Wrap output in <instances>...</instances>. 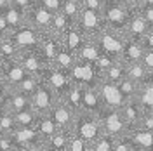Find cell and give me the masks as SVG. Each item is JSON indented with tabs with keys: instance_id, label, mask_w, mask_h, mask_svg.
Returning a JSON list of instances; mask_svg holds the SVG:
<instances>
[{
	"instance_id": "f546056e",
	"label": "cell",
	"mask_w": 153,
	"mask_h": 151,
	"mask_svg": "<svg viewBox=\"0 0 153 151\" xmlns=\"http://www.w3.org/2000/svg\"><path fill=\"white\" fill-rule=\"evenodd\" d=\"M19 52H21V49L12 42V38L10 37H4L0 38V54L5 57L7 61H18V56Z\"/></svg>"
},
{
	"instance_id": "4dcf8cb0",
	"label": "cell",
	"mask_w": 153,
	"mask_h": 151,
	"mask_svg": "<svg viewBox=\"0 0 153 151\" xmlns=\"http://www.w3.org/2000/svg\"><path fill=\"white\" fill-rule=\"evenodd\" d=\"M12 115H14V120L18 123V127H35V123L38 120V115L35 113L33 108H26V110L16 111Z\"/></svg>"
},
{
	"instance_id": "9c48e42d",
	"label": "cell",
	"mask_w": 153,
	"mask_h": 151,
	"mask_svg": "<svg viewBox=\"0 0 153 151\" xmlns=\"http://www.w3.org/2000/svg\"><path fill=\"white\" fill-rule=\"evenodd\" d=\"M26 16V23L30 26L37 28L38 31L45 33L52 30V18H54V12H51L49 9H45L40 2H33V5H30V9L25 12Z\"/></svg>"
},
{
	"instance_id": "816d5d0a",
	"label": "cell",
	"mask_w": 153,
	"mask_h": 151,
	"mask_svg": "<svg viewBox=\"0 0 153 151\" xmlns=\"http://www.w3.org/2000/svg\"><path fill=\"white\" fill-rule=\"evenodd\" d=\"M7 95L9 94H0V115L7 111Z\"/></svg>"
},
{
	"instance_id": "83f0119b",
	"label": "cell",
	"mask_w": 153,
	"mask_h": 151,
	"mask_svg": "<svg viewBox=\"0 0 153 151\" xmlns=\"http://www.w3.org/2000/svg\"><path fill=\"white\" fill-rule=\"evenodd\" d=\"M70 134H71V130L59 129V130H57V132L47 141L49 150H54V151H68V139H70Z\"/></svg>"
},
{
	"instance_id": "e575fe53",
	"label": "cell",
	"mask_w": 153,
	"mask_h": 151,
	"mask_svg": "<svg viewBox=\"0 0 153 151\" xmlns=\"http://www.w3.org/2000/svg\"><path fill=\"white\" fill-rule=\"evenodd\" d=\"M80 9H82V2H80V0H63V9H61V12H63L73 24L76 23V18H78V14H80Z\"/></svg>"
},
{
	"instance_id": "c3c4849f",
	"label": "cell",
	"mask_w": 153,
	"mask_h": 151,
	"mask_svg": "<svg viewBox=\"0 0 153 151\" xmlns=\"http://www.w3.org/2000/svg\"><path fill=\"white\" fill-rule=\"evenodd\" d=\"M143 64L148 68V71L153 75V50H144V56H143Z\"/></svg>"
},
{
	"instance_id": "9a60e30c",
	"label": "cell",
	"mask_w": 153,
	"mask_h": 151,
	"mask_svg": "<svg viewBox=\"0 0 153 151\" xmlns=\"http://www.w3.org/2000/svg\"><path fill=\"white\" fill-rule=\"evenodd\" d=\"M150 28H152V26H150V23L144 19L143 14L137 9H132L131 16H129V21H127V26H125V37L134 38V40H141Z\"/></svg>"
},
{
	"instance_id": "2e32d148",
	"label": "cell",
	"mask_w": 153,
	"mask_h": 151,
	"mask_svg": "<svg viewBox=\"0 0 153 151\" xmlns=\"http://www.w3.org/2000/svg\"><path fill=\"white\" fill-rule=\"evenodd\" d=\"M144 56V47L139 40H134V38L125 37V44L122 49V56L120 61L124 64H131V63H139Z\"/></svg>"
},
{
	"instance_id": "d6986e66",
	"label": "cell",
	"mask_w": 153,
	"mask_h": 151,
	"mask_svg": "<svg viewBox=\"0 0 153 151\" xmlns=\"http://www.w3.org/2000/svg\"><path fill=\"white\" fill-rule=\"evenodd\" d=\"M127 135L136 144L137 151L153 150V130H148L143 127H132V129H129Z\"/></svg>"
},
{
	"instance_id": "d4e9b609",
	"label": "cell",
	"mask_w": 153,
	"mask_h": 151,
	"mask_svg": "<svg viewBox=\"0 0 153 151\" xmlns=\"http://www.w3.org/2000/svg\"><path fill=\"white\" fill-rule=\"evenodd\" d=\"M26 108H31L30 95H25L21 92H16V90H10L9 95H7V111L16 113V111L26 110Z\"/></svg>"
},
{
	"instance_id": "db71d44e",
	"label": "cell",
	"mask_w": 153,
	"mask_h": 151,
	"mask_svg": "<svg viewBox=\"0 0 153 151\" xmlns=\"http://www.w3.org/2000/svg\"><path fill=\"white\" fill-rule=\"evenodd\" d=\"M9 64H10V61H7L5 57L0 54V73H4V71H5V68L9 66Z\"/></svg>"
},
{
	"instance_id": "cb8c5ba5",
	"label": "cell",
	"mask_w": 153,
	"mask_h": 151,
	"mask_svg": "<svg viewBox=\"0 0 153 151\" xmlns=\"http://www.w3.org/2000/svg\"><path fill=\"white\" fill-rule=\"evenodd\" d=\"M136 97L141 103L144 111H153V75L150 80H146L144 84L139 85Z\"/></svg>"
},
{
	"instance_id": "f5cc1de1",
	"label": "cell",
	"mask_w": 153,
	"mask_h": 151,
	"mask_svg": "<svg viewBox=\"0 0 153 151\" xmlns=\"http://www.w3.org/2000/svg\"><path fill=\"white\" fill-rule=\"evenodd\" d=\"M124 2L129 5V7H131V9H139V7L143 5L144 0H124Z\"/></svg>"
},
{
	"instance_id": "7dc6e473",
	"label": "cell",
	"mask_w": 153,
	"mask_h": 151,
	"mask_svg": "<svg viewBox=\"0 0 153 151\" xmlns=\"http://www.w3.org/2000/svg\"><path fill=\"white\" fill-rule=\"evenodd\" d=\"M9 35H10V28H9V24H7V21H5L4 12L0 10V38L9 37Z\"/></svg>"
},
{
	"instance_id": "5bb4252c",
	"label": "cell",
	"mask_w": 153,
	"mask_h": 151,
	"mask_svg": "<svg viewBox=\"0 0 153 151\" xmlns=\"http://www.w3.org/2000/svg\"><path fill=\"white\" fill-rule=\"evenodd\" d=\"M18 63L21 66L25 68L26 71H28L30 75H40L42 73V70L45 68V61H44V57L40 56V52H38V49H28V50H21L18 56Z\"/></svg>"
},
{
	"instance_id": "8992f818",
	"label": "cell",
	"mask_w": 153,
	"mask_h": 151,
	"mask_svg": "<svg viewBox=\"0 0 153 151\" xmlns=\"http://www.w3.org/2000/svg\"><path fill=\"white\" fill-rule=\"evenodd\" d=\"M75 24L84 31V35H85L87 38H96L106 28L101 10L89 9V7H84V5H82V9H80V14H78V18H76Z\"/></svg>"
},
{
	"instance_id": "ab89813d",
	"label": "cell",
	"mask_w": 153,
	"mask_h": 151,
	"mask_svg": "<svg viewBox=\"0 0 153 151\" xmlns=\"http://www.w3.org/2000/svg\"><path fill=\"white\" fill-rule=\"evenodd\" d=\"M68 151H89V142L84 141L80 135H76L73 130L68 139Z\"/></svg>"
},
{
	"instance_id": "11a10c76",
	"label": "cell",
	"mask_w": 153,
	"mask_h": 151,
	"mask_svg": "<svg viewBox=\"0 0 153 151\" xmlns=\"http://www.w3.org/2000/svg\"><path fill=\"white\" fill-rule=\"evenodd\" d=\"M10 90L7 89V85H5V82H4V76H2V73H0V94H9Z\"/></svg>"
},
{
	"instance_id": "1f68e13d",
	"label": "cell",
	"mask_w": 153,
	"mask_h": 151,
	"mask_svg": "<svg viewBox=\"0 0 153 151\" xmlns=\"http://www.w3.org/2000/svg\"><path fill=\"white\" fill-rule=\"evenodd\" d=\"M113 146H115V137L113 135L101 132L94 141L91 142L89 151H113Z\"/></svg>"
},
{
	"instance_id": "30bf717a",
	"label": "cell",
	"mask_w": 153,
	"mask_h": 151,
	"mask_svg": "<svg viewBox=\"0 0 153 151\" xmlns=\"http://www.w3.org/2000/svg\"><path fill=\"white\" fill-rule=\"evenodd\" d=\"M10 38L12 42L18 45L21 50H28V49H38L40 42H42V31H38L37 28L30 26L28 23L23 24L21 28L10 31Z\"/></svg>"
},
{
	"instance_id": "7a4b0ae2",
	"label": "cell",
	"mask_w": 153,
	"mask_h": 151,
	"mask_svg": "<svg viewBox=\"0 0 153 151\" xmlns=\"http://www.w3.org/2000/svg\"><path fill=\"white\" fill-rule=\"evenodd\" d=\"M97 118H99V123H101V130L105 134H110L113 137H120V135H125L129 132V125L125 122L120 108L103 106L97 111Z\"/></svg>"
},
{
	"instance_id": "277c9868",
	"label": "cell",
	"mask_w": 153,
	"mask_h": 151,
	"mask_svg": "<svg viewBox=\"0 0 153 151\" xmlns=\"http://www.w3.org/2000/svg\"><path fill=\"white\" fill-rule=\"evenodd\" d=\"M71 130H73L76 135H80L84 141L89 142V146H91V142L94 141L99 134L103 132L97 115L91 113V111H85V110H82V111L76 113Z\"/></svg>"
},
{
	"instance_id": "44dd1931",
	"label": "cell",
	"mask_w": 153,
	"mask_h": 151,
	"mask_svg": "<svg viewBox=\"0 0 153 151\" xmlns=\"http://www.w3.org/2000/svg\"><path fill=\"white\" fill-rule=\"evenodd\" d=\"M101 108H103V103L97 92V87H82V110L97 115Z\"/></svg>"
},
{
	"instance_id": "681fc988",
	"label": "cell",
	"mask_w": 153,
	"mask_h": 151,
	"mask_svg": "<svg viewBox=\"0 0 153 151\" xmlns=\"http://www.w3.org/2000/svg\"><path fill=\"white\" fill-rule=\"evenodd\" d=\"M33 2H35V0H10L12 5H16L18 9L25 10V12L30 9V5H33Z\"/></svg>"
},
{
	"instance_id": "f907efd6",
	"label": "cell",
	"mask_w": 153,
	"mask_h": 151,
	"mask_svg": "<svg viewBox=\"0 0 153 151\" xmlns=\"http://www.w3.org/2000/svg\"><path fill=\"white\" fill-rule=\"evenodd\" d=\"M82 5L89 7V9H94V10H101L103 9V0H84Z\"/></svg>"
},
{
	"instance_id": "ffe728a7",
	"label": "cell",
	"mask_w": 153,
	"mask_h": 151,
	"mask_svg": "<svg viewBox=\"0 0 153 151\" xmlns=\"http://www.w3.org/2000/svg\"><path fill=\"white\" fill-rule=\"evenodd\" d=\"M30 73L25 70V68L19 64L18 61H12L9 66L5 68V71L2 73V76H4V82H5V85H7V89L9 90H12V89H16L26 76H28Z\"/></svg>"
},
{
	"instance_id": "680465c9",
	"label": "cell",
	"mask_w": 153,
	"mask_h": 151,
	"mask_svg": "<svg viewBox=\"0 0 153 151\" xmlns=\"http://www.w3.org/2000/svg\"><path fill=\"white\" fill-rule=\"evenodd\" d=\"M80 2H84V0H80Z\"/></svg>"
},
{
	"instance_id": "74e56055",
	"label": "cell",
	"mask_w": 153,
	"mask_h": 151,
	"mask_svg": "<svg viewBox=\"0 0 153 151\" xmlns=\"http://www.w3.org/2000/svg\"><path fill=\"white\" fill-rule=\"evenodd\" d=\"M118 89H120V92H122V95H124L125 99H131V97H136L137 95V89H139V85L136 84L134 80H131V78H122L120 82H118Z\"/></svg>"
},
{
	"instance_id": "d590c367",
	"label": "cell",
	"mask_w": 153,
	"mask_h": 151,
	"mask_svg": "<svg viewBox=\"0 0 153 151\" xmlns=\"http://www.w3.org/2000/svg\"><path fill=\"white\" fill-rule=\"evenodd\" d=\"M125 64L118 59V61H115L111 66L106 70V73H105V78L106 80H110V82H115V84H118L122 78H125Z\"/></svg>"
},
{
	"instance_id": "4fadbf2b",
	"label": "cell",
	"mask_w": 153,
	"mask_h": 151,
	"mask_svg": "<svg viewBox=\"0 0 153 151\" xmlns=\"http://www.w3.org/2000/svg\"><path fill=\"white\" fill-rule=\"evenodd\" d=\"M61 47H63V38L61 37H57L56 33H52V31L42 33V42H40L38 52H40V56L44 57V61L47 64H51L56 59L57 52L61 50Z\"/></svg>"
},
{
	"instance_id": "9f6ffc18",
	"label": "cell",
	"mask_w": 153,
	"mask_h": 151,
	"mask_svg": "<svg viewBox=\"0 0 153 151\" xmlns=\"http://www.w3.org/2000/svg\"><path fill=\"white\" fill-rule=\"evenodd\" d=\"M10 4V0H0V10H4Z\"/></svg>"
},
{
	"instance_id": "5b68a950",
	"label": "cell",
	"mask_w": 153,
	"mask_h": 151,
	"mask_svg": "<svg viewBox=\"0 0 153 151\" xmlns=\"http://www.w3.org/2000/svg\"><path fill=\"white\" fill-rule=\"evenodd\" d=\"M70 76H71L73 84L82 85V87H97L99 82L103 80V76L97 71L94 63L84 61L80 57H76L73 68L70 70Z\"/></svg>"
},
{
	"instance_id": "bcb514c9",
	"label": "cell",
	"mask_w": 153,
	"mask_h": 151,
	"mask_svg": "<svg viewBox=\"0 0 153 151\" xmlns=\"http://www.w3.org/2000/svg\"><path fill=\"white\" fill-rule=\"evenodd\" d=\"M137 10H139L144 16V19L150 23V26H153V5H141Z\"/></svg>"
},
{
	"instance_id": "b9f144b4",
	"label": "cell",
	"mask_w": 153,
	"mask_h": 151,
	"mask_svg": "<svg viewBox=\"0 0 153 151\" xmlns=\"http://www.w3.org/2000/svg\"><path fill=\"white\" fill-rule=\"evenodd\" d=\"M115 61H118V59H115V57H111V56H108V54H105V52H101L99 54V57H97V61H96L94 64H96V68H97V71L101 73V76L105 78V73H106V70L113 64Z\"/></svg>"
},
{
	"instance_id": "60d3db41",
	"label": "cell",
	"mask_w": 153,
	"mask_h": 151,
	"mask_svg": "<svg viewBox=\"0 0 153 151\" xmlns=\"http://www.w3.org/2000/svg\"><path fill=\"white\" fill-rule=\"evenodd\" d=\"M113 151H137V148L131 141V137L125 134V135H120V137H115Z\"/></svg>"
},
{
	"instance_id": "3957f363",
	"label": "cell",
	"mask_w": 153,
	"mask_h": 151,
	"mask_svg": "<svg viewBox=\"0 0 153 151\" xmlns=\"http://www.w3.org/2000/svg\"><path fill=\"white\" fill-rule=\"evenodd\" d=\"M40 78H44L49 85H51V89L56 92L57 99H65L68 94V90L71 89V85H73V80H71V76L68 71L65 70H61V68H57L56 64H45V68L42 70V73H40Z\"/></svg>"
},
{
	"instance_id": "ee69618b",
	"label": "cell",
	"mask_w": 153,
	"mask_h": 151,
	"mask_svg": "<svg viewBox=\"0 0 153 151\" xmlns=\"http://www.w3.org/2000/svg\"><path fill=\"white\" fill-rule=\"evenodd\" d=\"M136 127H143V129H148V130H153V111H144L139 123Z\"/></svg>"
},
{
	"instance_id": "484cf974",
	"label": "cell",
	"mask_w": 153,
	"mask_h": 151,
	"mask_svg": "<svg viewBox=\"0 0 153 151\" xmlns=\"http://www.w3.org/2000/svg\"><path fill=\"white\" fill-rule=\"evenodd\" d=\"M35 129H37L38 132H40V135L45 137L47 141L59 130V127L56 125V122L52 120L51 115H38V120H37V123H35Z\"/></svg>"
},
{
	"instance_id": "7c38bea8",
	"label": "cell",
	"mask_w": 153,
	"mask_h": 151,
	"mask_svg": "<svg viewBox=\"0 0 153 151\" xmlns=\"http://www.w3.org/2000/svg\"><path fill=\"white\" fill-rule=\"evenodd\" d=\"M49 115L52 116V120L56 122V125L59 129H65V130H71L73 129V122H75L76 111H73L68 106V103L65 99H57Z\"/></svg>"
},
{
	"instance_id": "ba28073f",
	"label": "cell",
	"mask_w": 153,
	"mask_h": 151,
	"mask_svg": "<svg viewBox=\"0 0 153 151\" xmlns=\"http://www.w3.org/2000/svg\"><path fill=\"white\" fill-rule=\"evenodd\" d=\"M96 42L101 49V52H105V54L115 57V59H120L122 49H124L125 44V35L120 33V31H115L111 28H105L96 37Z\"/></svg>"
},
{
	"instance_id": "8d00e7d4",
	"label": "cell",
	"mask_w": 153,
	"mask_h": 151,
	"mask_svg": "<svg viewBox=\"0 0 153 151\" xmlns=\"http://www.w3.org/2000/svg\"><path fill=\"white\" fill-rule=\"evenodd\" d=\"M37 85H38V76L37 75H28L21 84L18 85V87H16V89H12V90L21 92V94L30 95V97H31V94L37 90Z\"/></svg>"
},
{
	"instance_id": "6da1fadb",
	"label": "cell",
	"mask_w": 153,
	"mask_h": 151,
	"mask_svg": "<svg viewBox=\"0 0 153 151\" xmlns=\"http://www.w3.org/2000/svg\"><path fill=\"white\" fill-rule=\"evenodd\" d=\"M131 12H132V9L124 0H103L101 14H103L106 28H111L125 35V26H127Z\"/></svg>"
},
{
	"instance_id": "7402d4cb",
	"label": "cell",
	"mask_w": 153,
	"mask_h": 151,
	"mask_svg": "<svg viewBox=\"0 0 153 151\" xmlns=\"http://www.w3.org/2000/svg\"><path fill=\"white\" fill-rule=\"evenodd\" d=\"M125 75H127V78L134 80L137 85L144 84L146 80H150V78H152V73H150V71H148V68L143 64V61L125 64Z\"/></svg>"
},
{
	"instance_id": "7bdbcfd3",
	"label": "cell",
	"mask_w": 153,
	"mask_h": 151,
	"mask_svg": "<svg viewBox=\"0 0 153 151\" xmlns=\"http://www.w3.org/2000/svg\"><path fill=\"white\" fill-rule=\"evenodd\" d=\"M37 2H40L45 9H49L51 12H54V14L63 9V0H37Z\"/></svg>"
},
{
	"instance_id": "6f0895ef",
	"label": "cell",
	"mask_w": 153,
	"mask_h": 151,
	"mask_svg": "<svg viewBox=\"0 0 153 151\" xmlns=\"http://www.w3.org/2000/svg\"><path fill=\"white\" fill-rule=\"evenodd\" d=\"M143 5H153V0H144Z\"/></svg>"
},
{
	"instance_id": "4316f807",
	"label": "cell",
	"mask_w": 153,
	"mask_h": 151,
	"mask_svg": "<svg viewBox=\"0 0 153 151\" xmlns=\"http://www.w3.org/2000/svg\"><path fill=\"white\" fill-rule=\"evenodd\" d=\"M101 54V49L97 45V42H96V38H87L85 44L82 45L80 49V52H78V56L80 59H84V61H89V63H96L97 61V57Z\"/></svg>"
},
{
	"instance_id": "603a6c76",
	"label": "cell",
	"mask_w": 153,
	"mask_h": 151,
	"mask_svg": "<svg viewBox=\"0 0 153 151\" xmlns=\"http://www.w3.org/2000/svg\"><path fill=\"white\" fill-rule=\"evenodd\" d=\"M2 12H4V16H5V21H7V24H9L10 31H14V30L21 28L23 24H26V16H25V10L18 9L16 5L9 4V5L2 10Z\"/></svg>"
},
{
	"instance_id": "ac0fdd59",
	"label": "cell",
	"mask_w": 153,
	"mask_h": 151,
	"mask_svg": "<svg viewBox=\"0 0 153 151\" xmlns=\"http://www.w3.org/2000/svg\"><path fill=\"white\" fill-rule=\"evenodd\" d=\"M85 40H87V37L84 35V31L78 28L76 24H71V26L68 28L65 38H63V45H65L71 54L78 56V52H80L82 45L85 44Z\"/></svg>"
},
{
	"instance_id": "f1b7e54d",
	"label": "cell",
	"mask_w": 153,
	"mask_h": 151,
	"mask_svg": "<svg viewBox=\"0 0 153 151\" xmlns=\"http://www.w3.org/2000/svg\"><path fill=\"white\" fill-rule=\"evenodd\" d=\"M75 61H76V56H75V54H71V52H70L65 45H63V47H61V50L57 52L56 59L52 61V64H56L57 68H61V70H65V71H68V73H70V70L73 68Z\"/></svg>"
},
{
	"instance_id": "f35d334b",
	"label": "cell",
	"mask_w": 153,
	"mask_h": 151,
	"mask_svg": "<svg viewBox=\"0 0 153 151\" xmlns=\"http://www.w3.org/2000/svg\"><path fill=\"white\" fill-rule=\"evenodd\" d=\"M18 129V123L14 120V115L10 111H4L0 115V134H12Z\"/></svg>"
},
{
	"instance_id": "8fae6325",
	"label": "cell",
	"mask_w": 153,
	"mask_h": 151,
	"mask_svg": "<svg viewBox=\"0 0 153 151\" xmlns=\"http://www.w3.org/2000/svg\"><path fill=\"white\" fill-rule=\"evenodd\" d=\"M97 92L101 97V103L103 106H110V108H122V104L125 103V97L122 95L118 85L115 82H110L103 78L99 85H97Z\"/></svg>"
},
{
	"instance_id": "e0dca14e",
	"label": "cell",
	"mask_w": 153,
	"mask_h": 151,
	"mask_svg": "<svg viewBox=\"0 0 153 151\" xmlns=\"http://www.w3.org/2000/svg\"><path fill=\"white\" fill-rule=\"evenodd\" d=\"M120 111H122V115H124V118H125V122H127V125H129V129L136 127V125L139 123V120H141L143 113H144L143 106H141V103L137 101V97L125 99V103L122 104Z\"/></svg>"
},
{
	"instance_id": "d6a6232c",
	"label": "cell",
	"mask_w": 153,
	"mask_h": 151,
	"mask_svg": "<svg viewBox=\"0 0 153 151\" xmlns=\"http://www.w3.org/2000/svg\"><path fill=\"white\" fill-rule=\"evenodd\" d=\"M73 23L70 21V19L59 10V12H56L54 14V18H52V33H56L57 37H61V38H65V35H66V31H68V28L71 26Z\"/></svg>"
},
{
	"instance_id": "52a82bcc",
	"label": "cell",
	"mask_w": 153,
	"mask_h": 151,
	"mask_svg": "<svg viewBox=\"0 0 153 151\" xmlns=\"http://www.w3.org/2000/svg\"><path fill=\"white\" fill-rule=\"evenodd\" d=\"M31 108L35 110L37 115H49L54 103L57 101V95L56 92L51 89V85L38 76V85H37V90L31 94Z\"/></svg>"
},
{
	"instance_id": "836d02e7",
	"label": "cell",
	"mask_w": 153,
	"mask_h": 151,
	"mask_svg": "<svg viewBox=\"0 0 153 151\" xmlns=\"http://www.w3.org/2000/svg\"><path fill=\"white\" fill-rule=\"evenodd\" d=\"M65 101L73 111H76V113L82 111V85H76V84L71 85V89L68 90Z\"/></svg>"
},
{
	"instance_id": "f6af8a7d",
	"label": "cell",
	"mask_w": 153,
	"mask_h": 151,
	"mask_svg": "<svg viewBox=\"0 0 153 151\" xmlns=\"http://www.w3.org/2000/svg\"><path fill=\"white\" fill-rule=\"evenodd\" d=\"M141 44H143L144 50H153V26L148 31H146V35H144L141 40H139Z\"/></svg>"
}]
</instances>
